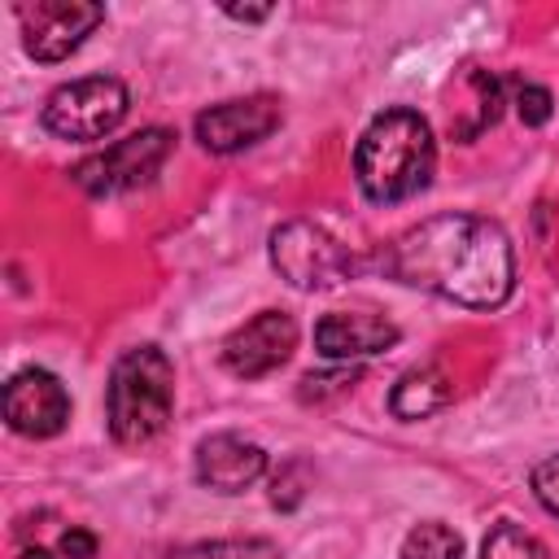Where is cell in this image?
I'll return each instance as SVG.
<instances>
[{"label": "cell", "mask_w": 559, "mask_h": 559, "mask_svg": "<svg viewBox=\"0 0 559 559\" xmlns=\"http://www.w3.org/2000/svg\"><path fill=\"white\" fill-rule=\"evenodd\" d=\"M170 411H175V367L166 349L157 345L127 349L114 362L109 389H105V419L114 441L122 445L153 441L170 424Z\"/></svg>", "instance_id": "obj_3"}, {"label": "cell", "mask_w": 559, "mask_h": 559, "mask_svg": "<svg viewBox=\"0 0 559 559\" xmlns=\"http://www.w3.org/2000/svg\"><path fill=\"white\" fill-rule=\"evenodd\" d=\"M17 22L26 52L52 66L83 48V39L105 22V9L92 0H35V4H17Z\"/></svg>", "instance_id": "obj_7"}, {"label": "cell", "mask_w": 559, "mask_h": 559, "mask_svg": "<svg viewBox=\"0 0 559 559\" xmlns=\"http://www.w3.org/2000/svg\"><path fill=\"white\" fill-rule=\"evenodd\" d=\"M284 109L275 96L258 92V96H236V100H218L210 109L197 114V140L205 153H240L253 148L258 140H266L280 127Z\"/></svg>", "instance_id": "obj_9"}, {"label": "cell", "mask_w": 559, "mask_h": 559, "mask_svg": "<svg viewBox=\"0 0 559 559\" xmlns=\"http://www.w3.org/2000/svg\"><path fill=\"white\" fill-rule=\"evenodd\" d=\"M170 559H275V550L266 542H205V546H188Z\"/></svg>", "instance_id": "obj_17"}, {"label": "cell", "mask_w": 559, "mask_h": 559, "mask_svg": "<svg viewBox=\"0 0 559 559\" xmlns=\"http://www.w3.org/2000/svg\"><path fill=\"white\" fill-rule=\"evenodd\" d=\"M450 397H454L450 376H445L441 367L424 362V367H411V371L393 384V393H389V411H393L397 419H428V415H437Z\"/></svg>", "instance_id": "obj_13"}, {"label": "cell", "mask_w": 559, "mask_h": 559, "mask_svg": "<svg viewBox=\"0 0 559 559\" xmlns=\"http://www.w3.org/2000/svg\"><path fill=\"white\" fill-rule=\"evenodd\" d=\"M266 472V454L258 441L236 432H214L197 445V480L214 493H245Z\"/></svg>", "instance_id": "obj_12"}, {"label": "cell", "mask_w": 559, "mask_h": 559, "mask_svg": "<svg viewBox=\"0 0 559 559\" xmlns=\"http://www.w3.org/2000/svg\"><path fill=\"white\" fill-rule=\"evenodd\" d=\"M397 345V323L376 310H332L314 323V349L332 362H358Z\"/></svg>", "instance_id": "obj_11"}, {"label": "cell", "mask_w": 559, "mask_h": 559, "mask_svg": "<svg viewBox=\"0 0 559 559\" xmlns=\"http://www.w3.org/2000/svg\"><path fill=\"white\" fill-rule=\"evenodd\" d=\"M293 349H297V319L288 310H258L249 323H240L223 341L218 358L231 376L258 380V376H271L275 367H284L293 358Z\"/></svg>", "instance_id": "obj_8"}, {"label": "cell", "mask_w": 559, "mask_h": 559, "mask_svg": "<svg viewBox=\"0 0 559 559\" xmlns=\"http://www.w3.org/2000/svg\"><path fill=\"white\" fill-rule=\"evenodd\" d=\"M533 493L550 515H559V454H550L533 467Z\"/></svg>", "instance_id": "obj_18"}, {"label": "cell", "mask_w": 559, "mask_h": 559, "mask_svg": "<svg viewBox=\"0 0 559 559\" xmlns=\"http://www.w3.org/2000/svg\"><path fill=\"white\" fill-rule=\"evenodd\" d=\"M17 559H52V555H48V550H44V546H26V550H22V555H17Z\"/></svg>", "instance_id": "obj_21"}, {"label": "cell", "mask_w": 559, "mask_h": 559, "mask_svg": "<svg viewBox=\"0 0 559 559\" xmlns=\"http://www.w3.org/2000/svg\"><path fill=\"white\" fill-rule=\"evenodd\" d=\"M4 419L22 437H57L70 419V393L52 371L26 367L4 384Z\"/></svg>", "instance_id": "obj_10"}, {"label": "cell", "mask_w": 559, "mask_h": 559, "mask_svg": "<svg viewBox=\"0 0 559 559\" xmlns=\"http://www.w3.org/2000/svg\"><path fill=\"white\" fill-rule=\"evenodd\" d=\"M437 166L432 127L415 109H384L367 122L354 148V179L371 205H397L428 188Z\"/></svg>", "instance_id": "obj_2"}, {"label": "cell", "mask_w": 559, "mask_h": 559, "mask_svg": "<svg viewBox=\"0 0 559 559\" xmlns=\"http://www.w3.org/2000/svg\"><path fill=\"white\" fill-rule=\"evenodd\" d=\"M271 262L293 288H306V293L336 288L358 271L354 249L310 218H288L271 231Z\"/></svg>", "instance_id": "obj_4"}, {"label": "cell", "mask_w": 559, "mask_h": 559, "mask_svg": "<svg viewBox=\"0 0 559 559\" xmlns=\"http://www.w3.org/2000/svg\"><path fill=\"white\" fill-rule=\"evenodd\" d=\"M380 266L406 288H424L472 310H498L515 288L511 240L480 214H432L406 227L384 245Z\"/></svg>", "instance_id": "obj_1"}, {"label": "cell", "mask_w": 559, "mask_h": 559, "mask_svg": "<svg viewBox=\"0 0 559 559\" xmlns=\"http://www.w3.org/2000/svg\"><path fill=\"white\" fill-rule=\"evenodd\" d=\"M402 559H463V537L445 520H424L402 537Z\"/></svg>", "instance_id": "obj_14"}, {"label": "cell", "mask_w": 559, "mask_h": 559, "mask_svg": "<svg viewBox=\"0 0 559 559\" xmlns=\"http://www.w3.org/2000/svg\"><path fill=\"white\" fill-rule=\"evenodd\" d=\"M131 109L127 83L114 74H87L61 83L44 100V127L61 140H100L109 135Z\"/></svg>", "instance_id": "obj_6"}, {"label": "cell", "mask_w": 559, "mask_h": 559, "mask_svg": "<svg viewBox=\"0 0 559 559\" xmlns=\"http://www.w3.org/2000/svg\"><path fill=\"white\" fill-rule=\"evenodd\" d=\"M175 148V131L166 127H144L135 135H122L96 153H87L83 162H74L70 179L87 192V197H118V192H131L140 183H148L166 157Z\"/></svg>", "instance_id": "obj_5"}, {"label": "cell", "mask_w": 559, "mask_h": 559, "mask_svg": "<svg viewBox=\"0 0 559 559\" xmlns=\"http://www.w3.org/2000/svg\"><path fill=\"white\" fill-rule=\"evenodd\" d=\"M511 100H515V114H520V122L524 127H542V122H550V109H555V96L542 87V83H528V79H515L511 83Z\"/></svg>", "instance_id": "obj_16"}, {"label": "cell", "mask_w": 559, "mask_h": 559, "mask_svg": "<svg viewBox=\"0 0 559 559\" xmlns=\"http://www.w3.org/2000/svg\"><path fill=\"white\" fill-rule=\"evenodd\" d=\"M61 555L66 559H96V537L87 528H66L61 533Z\"/></svg>", "instance_id": "obj_19"}, {"label": "cell", "mask_w": 559, "mask_h": 559, "mask_svg": "<svg viewBox=\"0 0 559 559\" xmlns=\"http://www.w3.org/2000/svg\"><path fill=\"white\" fill-rule=\"evenodd\" d=\"M480 559H550V550H546L528 528L502 520V524L489 528V537H485V546H480Z\"/></svg>", "instance_id": "obj_15"}, {"label": "cell", "mask_w": 559, "mask_h": 559, "mask_svg": "<svg viewBox=\"0 0 559 559\" xmlns=\"http://www.w3.org/2000/svg\"><path fill=\"white\" fill-rule=\"evenodd\" d=\"M227 17H240V22H262V17H271V9H245V4H227Z\"/></svg>", "instance_id": "obj_20"}]
</instances>
